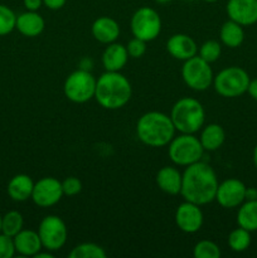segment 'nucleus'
Here are the masks:
<instances>
[{
    "mask_svg": "<svg viewBox=\"0 0 257 258\" xmlns=\"http://www.w3.org/2000/svg\"><path fill=\"white\" fill-rule=\"evenodd\" d=\"M237 224L249 232L257 231V201H244L239 206Z\"/></svg>",
    "mask_w": 257,
    "mask_h": 258,
    "instance_id": "obj_24",
    "label": "nucleus"
},
{
    "mask_svg": "<svg viewBox=\"0 0 257 258\" xmlns=\"http://www.w3.org/2000/svg\"><path fill=\"white\" fill-rule=\"evenodd\" d=\"M251 244V232L238 227L228 236V246L234 252H244Z\"/></svg>",
    "mask_w": 257,
    "mask_h": 258,
    "instance_id": "obj_27",
    "label": "nucleus"
},
{
    "mask_svg": "<svg viewBox=\"0 0 257 258\" xmlns=\"http://www.w3.org/2000/svg\"><path fill=\"white\" fill-rule=\"evenodd\" d=\"M226 12L231 20L249 27L257 23V0H228Z\"/></svg>",
    "mask_w": 257,
    "mask_h": 258,
    "instance_id": "obj_14",
    "label": "nucleus"
},
{
    "mask_svg": "<svg viewBox=\"0 0 257 258\" xmlns=\"http://www.w3.org/2000/svg\"><path fill=\"white\" fill-rule=\"evenodd\" d=\"M181 173L174 166H163L156 174L159 189L169 196H178L181 190Z\"/></svg>",
    "mask_w": 257,
    "mask_h": 258,
    "instance_id": "obj_20",
    "label": "nucleus"
},
{
    "mask_svg": "<svg viewBox=\"0 0 257 258\" xmlns=\"http://www.w3.org/2000/svg\"><path fill=\"white\" fill-rule=\"evenodd\" d=\"M221 43L217 42V40L214 39L206 40V42L198 48V55L208 63L216 62V60L221 57Z\"/></svg>",
    "mask_w": 257,
    "mask_h": 258,
    "instance_id": "obj_29",
    "label": "nucleus"
},
{
    "mask_svg": "<svg viewBox=\"0 0 257 258\" xmlns=\"http://www.w3.org/2000/svg\"><path fill=\"white\" fill-rule=\"evenodd\" d=\"M23 4L29 12H38L42 8L43 0H23Z\"/></svg>",
    "mask_w": 257,
    "mask_h": 258,
    "instance_id": "obj_35",
    "label": "nucleus"
},
{
    "mask_svg": "<svg viewBox=\"0 0 257 258\" xmlns=\"http://www.w3.org/2000/svg\"><path fill=\"white\" fill-rule=\"evenodd\" d=\"M63 194L62 181L53 176H44L34 183L32 193V201L40 208H49L55 206L62 199Z\"/></svg>",
    "mask_w": 257,
    "mask_h": 258,
    "instance_id": "obj_11",
    "label": "nucleus"
},
{
    "mask_svg": "<svg viewBox=\"0 0 257 258\" xmlns=\"http://www.w3.org/2000/svg\"><path fill=\"white\" fill-rule=\"evenodd\" d=\"M185 2H191V0H185Z\"/></svg>",
    "mask_w": 257,
    "mask_h": 258,
    "instance_id": "obj_44",
    "label": "nucleus"
},
{
    "mask_svg": "<svg viewBox=\"0 0 257 258\" xmlns=\"http://www.w3.org/2000/svg\"><path fill=\"white\" fill-rule=\"evenodd\" d=\"M244 201H257V188H247L246 186Z\"/></svg>",
    "mask_w": 257,
    "mask_h": 258,
    "instance_id": "obj_37",
    "label": "nucleus"
},
{
    "mask_svg": "<svg viewBox=\"0 0 257 258\" xmlns=\"http://www.w3.org/2000/svg\"><path fill=\"white\" fill-rule=\"evenodd\" d=\"M126 49H127L128 57L141 58L146 53V42L134 37L126 45Z\"/></svg>",
    "mask_w": 257,
    "mask_h": 258,
    "instance_id": "obj_31",
    "label": "nucleus"
},
{
    "mask_svg": "<svg viewBox=\"0 0 257 258\" xmlns=\"http://www.w3.org/2000/svg\"><path fill=\"white\" fill-rule=\"evenodd\" d=\"M15 253L17 252L12 237L0 232V258H12Z\"/></svg>",
    "mask_w": 257,
    "mask_h": 258,
    "instance_id": "obj_33",
    "label": "nucleus"
},
{
    "mask_svg": "<svg viewBox=\"0 0 257 258\" xmlns=\"http://www.w3.org/2000/svg\"><path fill=\"white\" fill-rule=\"evenodd\" d=\"M181 77L184 83L194 91H206L213 85V71L211 63L206 62L198 54L184 60L181 67Z\"/></svg>",
    "mask_w": 257,
    "mask_h": 258,
    "instance_id": "obj_8",
    "label": "nucleus"
},
{
    "mask_svg": "<svg viewBox=\"0 0 257 258\" xmlns=\"http://www.w3.org/2000/svg\"><path fill=\"white\" fill-rule=\"evenodd\" d=\"M130 28L134 37L151 42L156 39L161 32L160 15L153 8H139L131 17Z\"/></svg>",
    "mask_w": 257,
    "mask_h": 258,
    "instance_id": "obj_9",
    "label": "nucleus"
},
{
    "mask_svg": "<svg viewBox=\"0 0 257 258\" xmlns=\"http://www.w3.org/2000/svg\"><path fill=\"white\" fill-rule=\"evenodd\" d=\"M15 252L20 256L34 257L40 249H43L42 241L38 232L32 229H22L17 236L13 237Z\"/></svg>",
    "mask_w": 257,
    "mask_h": 258,
    "instance_id": "obj_16",
    "label": "nucleus"
},
{
    "mask_svg": "<svg viewBox=\"0 0 257 258\" xmlns=\"http://www.w3.org/2000/svg\"><path fill=\"white\" fill-rule=\"evenodd\" d=\"M252 158H253L254 168L257 169V144H256V146H254V149H253V156H252Z\"/></svg>",
    "mask_w": 257,
    "mask_h": 258,
    "instance_id": "obj_40",
    "label": "nucleus"
},
{
    "mask_svg": "<svg viewBox=\"0 0 257 258\" xmlns=\"http://www.w3.org/2000/svg\"><path fill=\"white\" fill-rule=\"evenodd\" d=\"M175 131L170 116L159 111L144 113L136 123L139 140L150 148H163L169 145L175 136Z\"/></svg>",
    "mask_w": 257,
    "mask_h": 258,
    "instance_id": "obj_3",
    "label": "nucleus"
},
{
    "mask_svg": "<svg viewBox=\"0 0 257 258\" xmlns=\"http://www.w3.org/2000/svg\"><path fill=\"white\" fill-rule=\"evenodd\" d=\"M96 78L90 71L77 70L65 81L63 92L66 97L75 103H85L95 98Z\"/></svg>",
    "mask_w": 257,
    "mask_h": 258,
    "instance_id": "obj_7",
    "label": "nucleus"
},
{
    "mask_svg": "<svg viewBox=\"0 0 257 258\" xmlns=\"http://www.w3.org/2000/svg\"><path fill=\"white\" fill-rule=\"evenodd\" d=\"M203 2H206V3H216V2H218V0H203Z\"/></svg>",
    "mask_w": 257,
    "mask_h": 258,
    "instance_id": "obj_42",
    "label": "nucleus"
},
{
    "mask_svg": "<svg viewBox=\"0 0 257 258\" xmlns=\"http://www.w3.org/2000/svg\"><path fill=\"white\" fill-rule=\"evenodd\" d=\"M34 257L35 258H53V252L48 251V249H45V252H42V249H40Z\"/></svg>",
    "mask_w": 257,
    "mask_h": 258,
    "instance_id": "obj_39",
    "label": "nucleus"
},
{
    "mask_svg": "<svg viewBox=\"0 0 257 258\" xmlns=\"http://www.w3.org/2000/svg\"><path fill=\"white\" fill-rule=\"evenodd\" d=\"M246 185L243 181L236 178H229L218 184L216 193V201L222 208L233 209L244 202Z\"/></svg>",
    "mask_w": 257,
    "mask_h": 258,
    "instance_id": "obj_12",
    "label": "nucleus"
},
{
    "mask_svg": "<svg viewBox=\"0 0 257 258\" xmlns=\"http://www.w3.org/2000/svg\"><path fill=\"white\" fill-rule=\"evenodd\" d=\"M102 66L105 71L110 72H120L128 60V53L126 45L120 43H110L102 53Z\"/></svg>",
    "mask_w": 257,
    "mask_h": 258,
    "instance_id": "obj_17",
    "label": "nucleus"
},
{
    "mask_svg": "<svg viewBox=\"0 0 257 258\" xmlns=\"http://www.w3.org/2000/svg\"><path fill=\"white\" fill-rule=\"evenodd\" d=\"M193 256L196 258H219L221 249L214 242L209 241V239H203L194 246Z\"/></svg>",
    "mask_w": 257,
    "mask_h": 258,
    "instance_id": "obj_30",
    "label": "nucleus"
},
{
    "mask_svg": "<svg viewBox=\"0 0 257 258\" xmlns=\"http://www.w3.org/2000/svg\"><path fill=\"white\" fill-rule=\"evenodd\" d=\"M155 3H158V4H166V3H169L170 0H154Z\"/></svg>",
    "mask_w": 257,
    "mask_h": 258,
    "instance_id": "obj_41",
    "label": "nucleus"
},
{
    "mask_svg": "<svg viewBox=\"0 0 257 258\" xmlns=\"http://www.w3.org/2000/svg\"><path fill=\"white\" fill-rule=\"evenodd\" d=\"M224 140H226V133L218 123H209V125L202 127L199 141H201L204 151L218 150L223 145Z\"/></svg>",
    "mask_w": 257,
    "mask_h": 258,
    "instance_id": "obj_22",
    "label": "nucleus"
},
{
    "mask_svg": "<svg viewBox=\"0 0 257 258\" xmlns=\"http://www.w3.org/2000/svg\"><path fill=\"white\" fill-rule=\"evenodd\" d=\"M174 219H175V224L181 232L193 234L202 228L204 217L201 206L185 201L178 206Z\"/></svg>",
    "mask_w": 257,
    "mask_h": 258,
    "instance_id": "obj_13",
    "label": "nucleus"
},
{
    "mask_svg": "<svg viewBox=\"0 0 257 258\" xmlns=\"http://www.w3.org/2000/svg\"><path fill=\"white\" fill-rule=\"evenodd\" d=\"M247 93H248L254 101H257V78L249 81L248 88H247Z\"/></svg>",
    "mask_w": 257,
    "mask_h": 258,
    "instance_id": "obj_36",
    "label": "nucleus"
},
{
    "mask_svg": "<svg viewBox=\"0 0 257 258\" xmlns=\"http://www.w3.org/2000/svg\"><path fill=\"white\" fill-rule=\"evenodd\" d=\"M166 50L173 58L179 60H186L189 58L198 54V45L196 40L188 34H178L171 35L166 42Z\"/></svg>",
    "mask_w": 257,
    "mask_h": 258,
    "instance_id": "obj_15",
    "label": "nucleus"
},
{
    "mask_svg": "<svg viewBox=\"0 0 257 258\" xmlns=\"http://www.w3.org/2000/svg\"><path fill=\"white\" fill-rule=\"evenodd\" d=\"M180 196L184 201L198 206H206L216 201L218 178L214 169L204 161L185 166L181 173Z\"/></svg>",
    "mask_w": 257,
    "mask_h": 258,
    "instance_id": "obj_1",
    "label": "nucleus"
},
{
    "mask_svg": "<svg viewBox=\"0 0 257 258\" xmlns=\"http://www.w3.org/2000/svg\"><path fill=\"white\" fill-rule=\"evenodd\" d=\"M17 15L4 4H0V37L10 34L15 29Z\"/></svg>",
    "mask_w": 257,
    "mask_h": 258,
    "instance_id": "obj_28",
    "label": "nucleus"
},
{
    "mask_svg": "<svg viewBox=\"0 0 257 258\" xmlns=\"http://www.w3.org/2000/svg\"><path fill=\"white\" fill-rule=\"evenodd\" d=\"M204 149L199 138L194 134H180L174 136L169 143L168 154L170 160L178 166H189L202 160L204 155Z\"/></svg>",
    "mask_w": 257,
    "mask_h": 258,
    "instance_id": "obj_5",
    "label": "nucleus"
},
{
    "mask_svg": "<svg viewBox=\"0 0 257 258\" xmlns=\"http://www.w3.org/2000/svg\"><path fill=\"white\" fill-rule=\"evenodd\" d=\"M249 81L248 73L243 68L231 66L214 76L213 87L222 97L234 98L247 92Z\"/></svg>",
    "mask_w": 257,
    "mask_h": 258,
    "instance_id": "obj_6",
    "label": "nucleus"
},
{
    "mask_svg": "<svg viewBox=\"0 0 257 258\" xmlns=\"http://www.w3.org/2000/svg\"><path fill=\"white\" fill-rule=\"evenodd\" d=\"M170 118L180 134H196L204 126L206 111L196 98L181 97L171 107Z\"/></svg>",
    "mask_w": 257,
    "mask_h": 258,
    "instance_id": "obj_4",
    "label": "nucleus"
},
{
    "mask_svg": "<svg viewBox=\"0 0 257 258\" xmlns=\"http://www.w3.org/2000/svg\"><path fill=\"white\" fill-rule=\"evenodd\" d=\"M106 256L107 253L105 248L91 242L78 244L75 248H72V251L68 254L70 258H105Z\"/></svg>",
    "mask_w": 257,
    "mask_h": 258,
    "instance_id": "obj_26",
    "label": "nucleus"
},
{
    "mask_svg": "<svg viewBox=\"0 0 257 258\" xmlns=\"http://www.w3.org/2000/svg\"><path fill=\"white\" fill-rule=\"evenodd\" d=\"M2 221H3V217L0 216V232H2Z\"/></svg>",
    "mask_w": 257,
    "mask_h": 258,
    "instance_id": "obj_43",
    "label": "nucleus"
},
{
    "mask_svg": "<svg viewBox=\"0 0 257 258\" xmlns=\"http://www.w3.org/2000/svg\"><path fill=\"white\" fill-rule=\"evenodd\" d=\"M34 181L27 174H18L8 183V196L14 202H25L32 198Z\"/></svg>",
    "mask_w": 257,
    "mask_h": 258,
    "instance_id": "obj_21",
    "label": "nucleus"
},
{
    "mask_svg": "<svg viewBox=\"0 0 257 258\" xmlns=\"http://www.w3.org/2000/svg\"><path fill=\"white\" fill-rule=\"evenodd\" d=\"M133 88L127 78L120 72L105 73L96 81L95 98L101 107L106 110H118L130 101Z\"/></svg>",
    "mask_w": 257,
    "mask_h": 258,
    "instance_id": "obj_2",
    "label": "nucleus"
},
{
    "mask_svg": "<svg viewBox=\"0 0 257 258\" xmlns=\"http://www.w3.org/2000/svg\"><path fill=\"white\" fill-rule=\"evenodd\" d=\"M24 227V218L22 213L18 211H10L3 217L2 221V233L9 237H14L19 233Z\"/></svg>",
    "mask_w": 257,
    "mask_h": 258,
    "instance_id": "obj_25",
    "label": "nucleus"
},
{
    "mask_svg": "<svg viewBox=\"0 0 257 258\" xmlns=\"http://www.w3.org/2000/svg\"><path fill=\"white\" fill-rule=\"evenodd\" d=\"M38 234L42 241L43 249L55 252L67 242L68 231L65 221L58 216H47L40 221Z\"/></svg>",
    "mask_w": 257,
    "mask_h": 258,
    "instance_id": "obj_10",
    "label": "nucleus"
},
{
    "mask_svg": "<svg viewBox=\"0 0 257 258\" xmlns=\"http://www.w3.org/2000/svg\"><path fill=\"white\" fill-rule=\"evenodd\" d=\"M44 27V19H43V17L38 12H29V10H27V12L17 15L15 29H18V32L22 35H24V37H38L39 34H42Z\"/></svg>",
    "mask_w": 257,
    "mask_h": 258,
    "instance_id": "obj_19",
    "label": "nucleus"
},
{
    "mask_svg": "<svg viewBox=\"0 0 257 258\" xmlns=\"http://www.w3.org/2000/svg\"><path fill=\"white\" fill-rule=\"evenodd\" d=\"M62 189L65 196H77V194H80L81 190H82V183H81V180L78 178L68 176V178H66L65 180L62 181Z\"/></svg>",
    "mask_w": 257,
    "mask_h": 258,
    "instance_id": "obj_32",
    "label": "nucleus"
},
{
    "mask_svg": "<svg viewBox=\"0 0 257 258\" xmlns=\"http://www.w3.org/2000/svg\"><path fill=\"white\" fill-rule=\"evenodd\" d=\"M219 39L222 44L228 48L239 47L244 40L243 27L231 19L227 20L219 29Z\"/></svg>",
    "mask_w": 257,
    "mask_h": 258,
    "instance_id": "obj_23",
    "label": "nucleus"
},
{
    "mask_svg": "<svg viewBox=\"0 0 257 258\" xmlns=\"http://www.w3.org/2000/svg\"><path fill=\"white\" fill-rule=\"evenodd\" d=\"M93 38L102 44H110L116 42L120 35V25L110 17H100L93 22L91 27Z\"/></svg>",
    "mask_w": 257,
    "mask_h": 258,
    "instance_id": "obj_18",
    "label": "nucleus"
},
{
    "mask_svg": "<svg viewBox=\"0 0 257 258\" xmlns=\"http://www.w3.org/2000/svg\"><path fill=\"white\" fill-rule=\"evenodd\" d=\"M81 70H86V71H91V68H92L93 63L92 60L88 59V58H85V59L81 60Z\"/></svg>",
    "mask_w": 257,
    "mask_h": 258,
    "instance_id": "obj_38",
    "label": "nucleus"
},
{
    "mask_svg": "<svg viewBox=\"0 0 257 258\" xmlns=\"http://www.w3.org/2000/svg\"><path fill=\"white\" fill-rule=\"evenodd\" d=\"M67 0H43V5L50 10H59L66 5Z\"/></svg>",
    "mask_w": 257,
    "mask_h": 258,
    "instance_id": "obj_34",
    "label": "nucleus"
}]
</instances>
